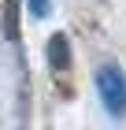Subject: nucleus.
<instances>
[{"mask_svg":"<svg viewBox=\"0 0 126 130\" xmlns=\"http://www.w3.org/2000/svg\"><path fill=\"white\" fill-rule=\"evenodd\" d=\"M97 93H100V100H104L107 115H115V119L126 115V74L115 63H104V67L97 71Z\"/></svg>","mask_w":126,"mask_h":130,"instance_id":"nucleus-1","label":"nucleus"},{"mask_svg":"<svg viewBox=\"0 0 126 130\" xmlns=\"http://www.w3.org/2000/svg\"><path fill=\"white\" fill-rule=\"evenodd\" d=\"M0 26L8 41H19V0H0Z\"/></svg>","mask_w":126,"mask_h":130,"instance_id":"nucleus-3","label":"nucleus"},{"mask_svg":"<svg viewBox=\"0 0 126 130\" xmlns=\"http://www.w3.org/2000/svg\"><path fill=\"white\" fill-rule=\"evenodd\" d=\"M48 67H52V78H63L67 82L70 74V41L63 37V34H52L48 37Z\"/></svg>","mask_w":126,"mask_h":130,"instance_id":"nucleus-2","label":"nucleus"},{"mask_svg":"<svg viewBox=\"0 0 126 130\" xmlns=\"http://www.w3.org/2000/svg\"><path fill=\"white\" fill-rule=\"evenodd\" d=\"M26 8H30V15H33V19H45V15H48V0H26Z\"/></svg>","mask_w":126,"mask_h":130,"instance_id":"nucleus-4","label":"nucleus"}]
</instances>
